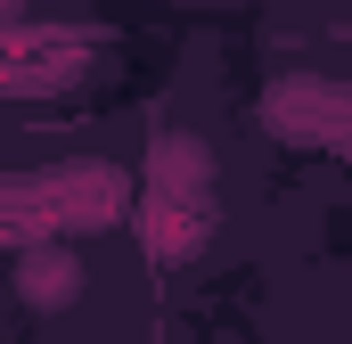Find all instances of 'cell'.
Masks as SVG:
<instances>
[{
    "mask_svg": "<svg viewBox=\"0 0 352 344\" xmlns=\"http://www.w3.org/2000/svg\"><path fill=\"white\" fill-rule=\"evenodd\" d=\"M16 295H25L33 312H66V303L82 295V255H74V246H25Z\"/></svg>",
    "mask_w": 352,
    "mask_h": 344,
    "instance_id": "1",
    "label": "cell"
},
{
    "mask_svg": "<svg viewBox=\"0 0 352 344\" xmlns=\"http://www.w3.org/2000/svg\"><path fill=\"white\" fill-rule=\"evenodd\" d=\"M205 172H213V156H205V140H197V131H164V140H156V156H148L156 197H173V205H197V197H205Z\"/></svg>",
    "mask_w": 352,
    "mask_h": 344,
    "instance_id": "2",
    "label": "cell"
},
{
    "mask_svg": "<svg viewBox=\"0 0 352 344\" xmlns=\"http://www.w3.org/2000/svg\"><path fill=\"white\" fill-rule=\"evenodd\" d=\"M197 246H205V213L156 197V205H148V255H156V262H188Z\"/></svg>",
    "mask_w": 352,
    "mask_h": 344,
    "instance_id": "3",
    "label": "cell"
}]
</instances>
